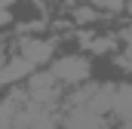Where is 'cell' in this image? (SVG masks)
I'll return each instance as SVG.
<instances>
[{"label":"cell","instance_id":"cell-1","mask_svg":"<svg viewBox=\"0 0 132 129\" xmlns=\"http://www.w3.org/2000/svg\"><path fill=\"white\" fill-rule=\"evenodd\" d=\"M49 74L55 77V83H83L89 77V59L86 55H62L52 62Z\"/></svg>","mask_w":132,"mask_h":129},{"label":"cell","instance_id":"cell-2","mask_svg":"<svg viewBox=\"0 0 132 129\" xmlns=\"http://www.w3.org/2000/svg\"><path fill=\"white\" fill-rule=\"evenodd\" d=\"M25 95L34 104H49L52 98H59V83L49 71H34V74H28V92Z\"/></svg>","mask_w":132,"mask_h":129}]
</instances>
